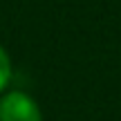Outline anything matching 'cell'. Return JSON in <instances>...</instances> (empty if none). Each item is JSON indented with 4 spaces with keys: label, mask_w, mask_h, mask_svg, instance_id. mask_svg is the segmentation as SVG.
<instances>
[{
    "label": "cell",
    "mask_w": 121,
    "mask_h": 121,
    "mask_svg": "<svg viewBox=\"0 0 121 121\" xmlns=\"http://www.w3.org/2000/svg\"><path fill=\"white\" fill-rule=\"evenodd\" d=\"M0 121H43V114L29 94L9 92L0 101Z\"/></svg>",
    "instance_id": "obj_1"
},
{
    "label": "cell",
    "mask_w": 121,
    "mask_h": 121,
    "mask_svg": "<svg viewBox=\"0 0 121 121\" xmlns=\"http://www.w3.org/2000/svg\"><path fill=\"white\" fill-rule=\"evenodd\" d=\"M9 76H11V60H9L7 52L0 47V90H4V85L9 83Z\"/></svg>",
    "instance_id": "obj_2"
}]
</instances>
